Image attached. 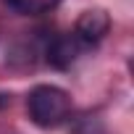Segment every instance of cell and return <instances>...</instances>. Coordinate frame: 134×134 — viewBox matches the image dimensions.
Listing matches in <instances>:
<instances>
[{
  "label": "cell",
  "instance_id": "6da1fadb",
  "mask_svg": "<svg viewBox=\"0 0 134 134\" xmlns=\"http://www.w3.org/2000/svg\"><path fill=\"white\" fill-rule=\"evenodd\" d=\"M26 110L32 124L42 129H55L71 116V97L55 84H37L26 97Z\"/></svg>",
  "mask_w": 134,
  "mask_h": 134
},
{
  "label": "cell",
  "instance_id": "7a4b0ae2",
  "mask_svg": "<svg viewBox=\"0 0 134 134\" xmlns=\"http://www.w3.org/2000/svg\"><path fill=\"white\" fill-rule=\"evenodd\" d=\"M108 32H110V16H108V11H103V8L82 11L79 19H76V24H74V37H76L84 47L103 42Z\"/></svg>",
  "mask_w": 134,
  "mask_h": 134
},
{
  "label": "cell",
  "instance_id": "3957f363",
  "mask_svg": "<svg viewBox=\"0 0 134 134\" xmlns=\"http://www.w3.org/2000/svg\"><path fill=\"white\" fill-rule=\"evenodd\" d=\"M82 42L74 34H58L50 40V45L45 47V60L58 71H66L76 63V58L82 55Z\"/></svg>",
  "mask_w": 134,
  "mask_h": 134
},
{
  "label": "cell",
  "instance_id": "277c9868",
  "mask_svg": "<svg viewBox=\"0 0 134 134\" xmlns=\"http://www.w3.org/2000/svg\"><path fill=\"white\" fill-rule=\"evenodd\" d=\"M3 3L11 11L21 13V16H40V13H47V11L58 8L63 0H3Z\"/></svg>",
  "mask_w": 134,
  "mask_h": 134
},
{
  "label": "cell",
  "instance_id": "5b68a950",
  "mask_svg": "<svg viewBox=\"0 0 134 134\" xmlns=\"http://www.w3.org/2000/svg\"><path fill=\"white\" fill-rule=\"evenodd\" d=\"M5 105H11V95L8 92H0V110H3Z\"/></svg>",
  "mask_w": 134,
  "mask_h": 134
}]
</instances>
